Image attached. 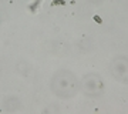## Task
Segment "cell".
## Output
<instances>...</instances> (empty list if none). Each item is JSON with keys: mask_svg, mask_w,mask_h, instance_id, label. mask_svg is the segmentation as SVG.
Wrapping results in <instances>:
<instances>
[{"mask_svg": "<svg viewBox=\"0 0 128 114\" xmlns=\"http://www.w3.org/2000/svg\"><path fill=\"white\" fill-rule=\"evenodd\" d=\"M94 20H96V22H98V23H101V19L98 17V16H96V17H94Z\"/></svg>", "mask_w": 128, "mask_h": 114, "instance_id": "6da1fadb", "label": "cell"}]
</instances>
